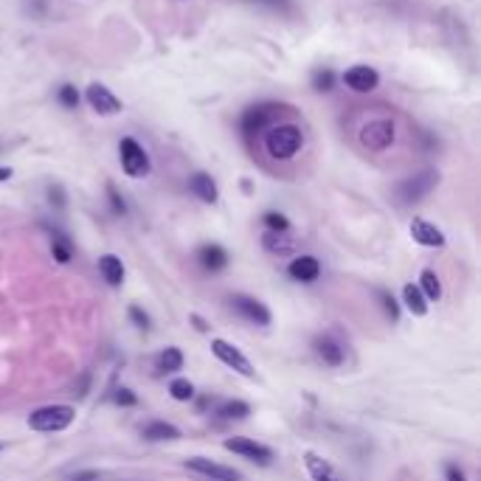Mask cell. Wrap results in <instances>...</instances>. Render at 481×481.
Returning a JSON list of instances; mask_svg holds the SVG:
<instances>
[{"label":"cell","instance_id":"obj_1","mask_svg":"<svg viewBox=\"0 0 481 481\" xmlns=\"http://www.w3.org/2000/svg\"><path fill=\"white\" fill-rule=\"evenodd\" d=\"M301 147H304V135H301V127L296 124H273L264 133V150L276 161L293 158Z\"/></svg>","mask_w":481,"mask_h":481},{"label":"cell","instance_id":"obj_2","mask_svg":"<svg viewBox=\"0 0 481 481\" xmlns=\"http://www.w3.org/2000/svg\"><path fill=\"white\" fill-rule=\"evenodd\" d=\"M76 411L71 406H45L28 414V428L39 431V434H54V431H65L73 422Z\"/></svg>","mask_w":481,"mask_h":481},{"label":"cell","instance_id":"obj_3","mask_svg":"<svg viewBox=\"0 0 481 481\" xmlns=\"http://www.w3.org/2000/svg\"><path fill=\"white\" fill-rule=\"evenodd\" d=\"M358 138H360L363 150H369V152H383V150H389V147L394 144L397 130H394V121H391V118H372V121H366V124L360 127Z\"/></svg>","mask_w":481,"mask_h":481},{"label":"cell","instance_id":"obj_4","mask_svg":"<svg viewBox=\"0 0 481 481\" xmlns=\"http://www.w3.org/2000/svg\"><path fill=\"white\" fill-rule=\"evenodd\" d=\"M437 183H439V172H437V169H422V172L406 178V181L394 189V195H397L400 203H417V200H422L425 195H431V189H437Z\"/></svg>","mask_w":481,"mask_h":481},{"label":"cell","instance_id":"obj_5","mask_svg":"<svg viewBox=\"0 0 481 481\" xmlns=\"http://www.w3.org/2000/svg\"><path fill=\"white\" fill-rule=\"evenodd\" d=\"M281 110H287V107H281V104H256V107H248L242 113V121H240L242 135L253 138L256 133H264L267 127H273V121H276V116Z\"/></svg>","mask_w":481,"mask_h":481},{"label":"cell","instance_id":"obj_6","mask_svg":"<svg viewBox=\"0 0 481 481\" xmlns=\"http://www.w3.org/2000/svg\"><path fill=\"white\" fill-rule=\"evenodd\" d=\"M118 155H121V169H124L130 178H144V175H150V155H147V150H144L135 138H121Z\"/></svg>","mask_w":481,"mask_h":481},{"label":"cell","instance_id":"obj_7","mask_svg":"<svg viewBox=\"0 0 481 481\" xmlns=\"http://www.w3.org/2000/svg\"><path fill=\"white\" fill-rule=\"evenodd\" d=\"M229 301H231V310H234L237 315H242L245 321H250V324H256V327H267V324H270V310H267L262 301H256V298H250V296H242V293L231 296Z\"/></svg>","mask_w":481,"mask_h":481},{"label":"cell","instance_id":"obj_8","mask_svg":"<svg viewBox=\"0 0 481 481\" xmlns=\"http://www.w3.org/2000/svg\"><path fill=\"white\" fill-rule=\"evenodd\" d=\"M223 448L231 451V453H240V456L256 462V465H270V459H273V451H270V448H264V445H259V442H253V439H245V437H231V439H226Z\"/></svg>","mask_w":481,"mask_h":481},{"label":"cell","instance_id":"obj_9","mask_svg":"<svg viewBox=\"0 0 481 481\" xmlns=\"http://www.w3.org/2000/svg\"><path fill=\"white\" fill-rule=\"evenodd\" d=\"M212 352L226 363V366H231L234 372H240L242 377H253V366H250V360L242 355L237 346H231L229 341H223V338H214L212 341Z\"/></svg>","mask_w":481,"mask_h":481},{"label":"cell","instance_id":"obj_10","mask_svg":"<svg viewBox=\"0 0 481 481\" xmlns=\"http://www.w3.org/2000/svg\"><path fill=\"white\" fill-rule=\"evenodd\" d=\"M343 82H346V87L355 90V93H372V90H377V85H380V73H377L375 68H369V65H355V68H349V71L343 73Z\"/></svg>","mask_w":481,"mask_h":481},{"label":"cell","instance_id":"obj_11","mask_svg":"<svg viewBox=\"0 0 481 481\" xmlns=\"http://www.w3.org/2000/svg\"><path fill=\"white\" fill-rule=\"evenodd\" d=\"M85 99H87V104H90L99 116H116V113H121V102L110 93V87H104V85H99V82H93V85L87 87Z\"/></svg>","mask_w":481,"mask_h":481},{"label":"cell","instance_id":"obj_12","mask_svg":"<svg viewBox=\"0 0 481 481\" xmlns=\"http://www.w3.org/2000/svg\"><path fill=\"white\" fill-rule=\"evenodd\" d=\"M186 468L200 473V476H209L214 481H240L242 476L234 468H226V465H217L212 459H203V456H195V459H186Z\"/></svg>","mask_w":481,"mask_h":481},{"label":"cell","instance_id":"obj_13","mask_svg":"<svg viewBox=\"0 0 481 481\" xmlns=\"http://www.w3.org/2000/svg\"><path fill=\"white\" fill-rule=\"evenodd\" d=\"M411 237H414V242H420L425 248H442L445 245V234L434 223H428L422 217H414L411 220Z\"/></svg>","mask_w":481,"mask_h":481},{"label":"cell","instance_id":"obj_14","mask_svg":"<svg viewBox=\"0 0 481 481\" xmlns=\"http://www.w3.org/2000/svg\"><path fill=\"white\" fill-rule=\"evenodd\" d=\"M287 273H290V279L310 284V281H315V279L321 276V262H318L315 256H296V259L287 264Z\"/></svg>","mask_w":481,"mask_h":481},{"label":"cell","instance_id":"obj_15","mask_svg":"<svg viewBox=\"0 0 481 481\" xmlns=\"http://www.w3.org/2000/svg\"><path fill=\"white\" fill-rule=\"evenodd\" d=\"M189 189L203 200V203H217L220 200V192H217V183H214V178L212 175H206V172H195L192 178H189Z\"/></svg>","mask_w":481,"mask_h":481},{"label":"cell","instance_id":"obj_16","mask_svg":"<svg viewBox=\"0 0 481 481\" xmlns=\"http://www.w3.org/2000/svg\"><path fill=\"white\" fill-rule=\"evenodd\" d=\"M315 352H318V358H321L327 366H341V363H343V346H341L335 338H329V335H321V338L315 341Z\"/></svg>","mask_w":481,"mask_h":481},{"label":"cell","instance_id":"obj_17","mask_svg":"<svg viewBox=\"0 0 481 481\" xmlns=\"http://www.w3.org/2000/svg\"><path fill=\"white\" fill-rule=\"evenodd\" d=\"M262 248H264L267 253H273V256H281V253L296 250V240H293L287 231H267V234L262 237Z\"/></svg>","mask_w":481,"mask_h":481},{"label":"cell","instance_id":"obj_18","mask_svg":"<svg viewBox=\"0 0 481 481\" xmlns=\"http://www.w3.org/2000/svg\"><path fill=\"white\" fill-rule=\"evenodd\" d=\"M197 259H200V264H203L206 270H223V267L229 264V253H226V248H220V245H203V248L197 250Z\"/></svg>","mask_w":481,"mask_h":481},{"label":"cell","instance_id":"obj_19","mask_svg":"<svg viewBox=\"0 0 481 481\" xmlns=\"http://www.w3.org/2000/svg\"><path fill=\"white\" fill-rule=\"evenodd\" d=\"M99 270H102V276L107 279V284H113V287H118V284L124 281V264H121V259L113 256V253H104V256L99 259Z\"/></svg>","mask_w":481,"mask_h":481},{"label":"cell","instance_id":"obj_20","mask_svg":"<svg viewBox=\"0 0 481 481\" xmlns=\"http://www.w3.org/2000/svg\"><path fill=\"white\" fill-rule=\"evenodd\" d=\"M403 304H406V310H408L411 315H417V318H422V315L428 312V301H425V296H422V290H420L417 284H406V287H403Z\"/></svg>","mask_w":481,"mask_h":481},{"label":"cell","instance_id":"obj_21","mask_svg":"<svg viewBox=\"0 0 481 481\" xmlns=\"http://www.w3.org/2000/svg\"><path fill=\"white\" fill-rule=\"evenodd\" d=\"M144 439H150V442H164V439H181V431L175 428V425H169V422H150L147 428H144Z\"/></svg>","mask_w":481,"mask_h":481},{"label":"cell","instance_id":"obj_22","mask_svg":"<svg viewBox=\"0 0 481 481\" xmlns=\"http://www.w3.org/2000/svg\"><path fill=\"white\" fill-rule=\"evenodd\" d=\"M417 287L422 290L425 301H439V298H442V281H439V276H437L434 270H422Z\"/></svg>","mask_w":481,"mask_h":481},{"label":"cell","instance_id":"obj_23","mask_svg":"<svg viewBox=\"0 0 481 481\" xmlns=\"http://www.w3.org/2000/svg\"><path fill=\"white\" fill-rule=\"evenodd\" d=\"M158 369L161 372H178V369H183V352L178 346H166L158 355Z\"/></svg>","mask_w":481,"mask_h":481},{"label":"cell","instance_id":"obj_24","mask_svg":"<svg viewBox=\"0 0 481 481\" xmlns=\"http://www.w3.org/2000/svg\"><path fill=\"white\" fill-rule=\"evenodd\" d=\"M51 253H54V259H56V262H62V264H68V262H71V256H73L71 242L65 240L59 231H54V237H51Z\"/></svg>","mask_w":481,"mask_h":481},{"label":"cell","instance_id":"obj_25","mask_svg":"<svg viewBox=\"0 0 481 481\" xmlns=\"http://www.w3.org/2000/svg\"><path fill=\"white\" fill-rule=\"evenodd\" d=\"M312 87H315L318 93H329V90L335 87V71H329V68L315 71V73H312Z\"/></svg>","mask_w":481,"mask_h":481},{"label":"cell","instance_id":"obj_26","mask_svg":"<svg viewBox=\"0 0 481 481\" xmlns=\"http://www.w3.org/2000/svg\"><path fill=\"white\" fill-rule=\"evenodd\" d=\"M304 462H307V470L312 473V479L318 481V479H327V476H332V468L324 462V459H318L315 453H307L304 456Z\"/></svg>","mask_w":481,"mask_h":481},{"label":"cell","instance_id":"obj_27","mask_svg":"<svg viewBox=\"0 0 481 481\" xmlns=\"http://www.w3.org/2000/svg\"><path fill=\"white\" fill-rule=\"evenodd\" d=\"M169 394H172L178 403H186V400L195 397V386H192L189 380L181 377V380H172V383H169Z\"/></svg>","mask_w":481,"mask_h":481},{"label":"cell","instance_id":"obj_28","mask_svg":"<svg viewBox=\"0 0 481 481\" xmlns=\"http://www.w3.org/2000/svg\"><path fill=\"white\" fill-rule=\"evenodd\" d=\"M220 414H223L226 420H245V417L250 414V406L242 403V400H231V403H226V406L220 408Z\"/></svg>","mask_w":481,"mask_h":481},{"label":"cell","instance_id":"obj_29","mask_svg":"<svg viewBox=\"0 0 481 481\" xmlns=\"http://www.w3.org/2000/svg\"><path fill=\"white\" fill-rule=\"evenodd\" d=\"M56 99H59V104L68 107V110H76V107H79V90H76L73 85H62V87L56 90Z\"/></svg>","mask_w":481,"mask_h":481},{"label":"cell","instance_id":"obj_30","mask_svg":"<svg viewBox=\"0 0 481 481\" xmlns=\"http://www.w3.org/2000/svg\"><path fill=\"white\" fill-rule=\"evenodd\" d=\"M262 223L267 226V231H290V220L284 214H279V212H267L262 217Z\"/></svg>","mask_w":481,"mask_h":481},{"label":"cell","instance_id":"obj_31","mask_svg":"<svg viewBox=\"0 0 481 481\" xmlns=\"http://www.w3.org/2000/svg\"><path fill=\"white\" fill-rule=\"evenodd\" d=\"M377 298H380V304H383L386 315H389L391 321H397V318H400V304L394 301V296H391V293H386V290H377Z\"/></svg>","mask_w":481,"mask_h":481},{"label":"cell","instance_id":"obj_32","mask_svg":"<svg viewBox=\"0 0 481 481\" xmlns=\"http://www.w3.org/2000/svg\"><path fill=\"white\" fill-rule=\"evenodd\" d=\"M107 195H110L113 212H116V214H124V212H127V203H124V197L116 192V186H113V183H107Z\"/></svg>","mask_w":481,"mask_h":481},{"label":"cell","instance_id":"obj_33","mask_svg":"<svg viewBox=\"0 0 481 481\" xmlns=\"http://www.w3.org/2000/svg\"><path fill=\"white\" fill-rule=\"evenodd\" d=\"M113 400H116L118 406H135V403H138V397H135V394H133L130 389H124V386H121V389H116Z\"/></svg>","mask_w":481,"mask_h":481},{"label":"cell","instance_id":"obj_34","mask_svg":"<svg viewBox=\"0 0 481 481\" xmlns=\"http://www.w3.org/2000/svg\"><path fill=\"white\" fill-rule=\"evenodd\" d=\"M130 318L135 321L138 329H150V315H147L141 307H130Z\"/></svg>","mask_w":481,"mask_h":481},{"label":"cell","instance_id":"obj_35","mask_svg":"<svg viewBox=\"0 0 481 481\" xmlns=\"http://www.w3.org/2000/svg\"><path fill=\"white\" fill-rule=\"evenodd\" d=\"M445 479L448 481H468L465 479V473H462L456 465H445Z\"/></svg>","mask_w":481,"mask_h":481},{"label":"cell","instance_id":"obj_36","mask_svg":"<svg viewBox=\"0 0 481 481\" xmlns=\"http://www.w3.org/2000/svg\"><path fill=\"white\" fill-rule=\"evenodd\" d=\"M48 197H51V203H56L59 209L65 206V195H62V189H59V186H51V189H48Z\"/></svg>","mask_w":481,"mask_h":481},{"label":"cell","instance_id":"obj_37","mask_svg":"<svg viewBox=\"0 0 481 481\" xmlns=\"http://www.w3.org/2000/svg\"><path fill=\"white\" fill-rule=\"evenodd\" d=\"M189 318H192V324H195V329H200V332H209V324H206V321H203V318H200L197 312H192Z\"/></svg>","mask_w":481,"mask_h":481},{"label":"cell","instance_id":"obj_38","mask_svg":"<svg viewBox=\"0 0 481 481\" xmlns=\"http://www.w3.org/2000/svg\"><path fill=\"white\" fill-rule=\"evenodd\" d=\"M96 479V473H79V476H73L71 481H93Z\"/></svg>","mask_w":481,"mask_h":481},{"label":"cell","instance_id":"obj_39","mask_svg":"<svg viewBox=\"0 0 481 481\" xmlns=\"http://www.w3.org/2000/svg\"><path fill=\"white\" fill-rule=\"evenodd\" d=\"M8 178H11V169H8V166H0V183L8 181Z\"/></svg>","mask_w":481,"mask_h":481},{"label":"cell","instance_id":"obj_40","mask_svg":"<svg viewBox=\"0 0 481 481\" xmlns=\"http://www.w3.org/2000/svg\"><path fill=\"white\" fill-rule=\"evenodd\" d=\"M318 481H335V479H332V476H327V479H318Z\"/></svg>","mask_w":481,"mask_h":481}]
</instances>
